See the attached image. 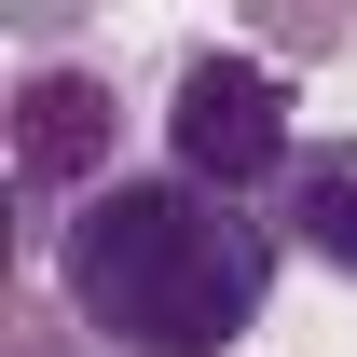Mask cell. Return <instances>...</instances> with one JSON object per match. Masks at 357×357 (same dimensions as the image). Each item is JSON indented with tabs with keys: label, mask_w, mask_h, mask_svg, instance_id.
I'll list each match as a JSON object with an SVG mask.
<instances>
[{
	"label": "cell",
	"mask_w": 357,
	"mask_h": 357,
	"mask_svg": "<svg viewBox=\"0 0 357 357\" xmlns=\"http://www.w3.org/2000/svg\"><path fill=\"white\" fill-rule=\"evenodd\" d=\"M124 178V96L83 55H42L14 83V248H69L96 192Z\"/></svg>",
	"instance_id": "2"
},
{
	"label": "cell",
	"mask_w": 357,
	"mask_h": 357,
	"mask_svg": "<svg viewBox=\"0 0 357 357\" xmlns=\"http://www.w3.org/2000/svg\"><path fill=\"white\" fill-rule=\"evenodd\" d=\"M275 220L261 206H234L206 178H110L69 248H55V303L83 330L96 357H234L248 330L275 316Z\"/></svg>",
	"instance_id": "1"
},
{
	"label": "cell",
	"mask_w": 357,
	"mask_h": 357,
	"mask_svg": "<svg viewBox=\"0 0 357 357\" xmlns=\"http://www.w3.org/2000/svg\"><path fill=\"white\" fill-rule=\"evenodd\" d=\"M14 357H96V344L69 330V303H28V316H14Z\"/></svg>",
	"instance_id": "5"
},
{
	"label": "cell",
	"mask_w": 357,
	"mask_h": 357,
	"mask_svg": "<svg viewBox=\"0 0 357 357\" xmlns=\"http://www.w3.org/2000/svg\"><path fill=\"white\" fill-rule=\"evenodd\" d=\"M165 165L206 178V192H289V165H303V124H289V83H275L261 55H220L192 42L165 69Z\"/></svg>",
	"instance_id": "3"
},
{
	"label": "cell",
	"mask_w": 357,
	"mask_h": 357,
	"mask_svg": "<svg viewBox=\"0 0 357 357\" xmlns=\"http://www.w3.org/2000/svg\"><path fill=\"white\" fill-rule=\"evenodd\" d=\"M275 248H303L316 275L357 289V137H303V165L275 192Z\"/></svg>",
	"instance_id": "4"
}]
</instances>
